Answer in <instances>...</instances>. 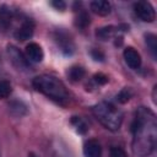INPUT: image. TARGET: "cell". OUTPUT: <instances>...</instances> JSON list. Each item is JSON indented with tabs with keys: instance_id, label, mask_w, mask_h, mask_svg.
I'll use <instances>...</instances> for the list:
<instances>
[{
	"instance_id": "cb8c5ba5",
	"label": "cell",
	"mask_w": 157,
	"mask_h": 157,
	"mask_svg": "<svg viewBox=\"0 0 157 157\" xmlns=\"http://www.w3.org/2000/svg\"><path fill=\"white\" fill-rule=\"evenodd\" d=\"M92 56L94 58V60H103V59H104L103 53H102V52H99V50H97V49L92 50Z\"/></svg>"
},
{
	"instance_id": "603a6c76",
	"label": "cell",
	"mask_w": 157,
	"mask_h": 157,
	"mask_svg": "<svg viewBox=\"0 0 157 157\" xmlns=\"http://www.w3.org/2000/svg\"><path fill=\"white\" fill-rule=\"evenodd\" d=\"M52 6H54L56 10L63 11V10H65L66 4H65L64 1H61V0H59V1H52Z\"/></svg>"
},
{
	"instance_id": "8992f818",
	"label": "cell",
	"mask_w": 157,
	"mask_h": 157,
	"mask_svg": "<svg viewBox=\"0 0 157 157\" xmlns=\"http://www.w3.org/2000/svg\"><path fill=\"white\" fill-rule=\"evenodd\" d=\"M33 32H34V23H33V21L26 18L21 23V26L15 31L13 36L18 40H26V39H29L32 37Z\"/></svg>"
},
{
	"instance_id": "9c48e42d",
	"label": "cell",
	"mask_w": 157,
	"mask_h": 157,
	"mask_svg": "<svg viewBox=\"0 0 157 157\" xmlns=\"http://www.w3.org/2000/svg\"><path fill=\"white\" fill-rule=\"evenodd\" d=\"M55 42L58 44V47L60 48V50L65 54H72L74 53V43L70 39V37L65 33V32H56L55 33Z\"/></svg>"
},
{
	"instance_id": "7a4b0ae2",
	"label": "cell",
	"mask_w": 157,
	"mask_h": 157,
	"mask_svg": "<svg viewBox=\"0 0 157 157\" xmlns=\"http://www.w3.org/2000/svg\"><path fill=\"white\" fill-rule=\"evenodd\" d=\"M33 87L58 103H65L69 99V93L65 85L55 76L39 75L32 81Z\"/></svg>"
},
{
	"instance_id": "30bf717a",
	"label": "cell",
	"mask_w": 157,
	"mask_h": 157,
	"mask_svg": "<svg viewBox=\"0 0 157 157\" xmlns=\"http://www.w3.org/2000/svg\"><path fill=\"white\" fill-rule=\"evenodd\" d=\"M15 18V11L11 10L7 5H1L0 6V29L1 31H7L11 27L12 20Z\"/></svg>"
},
{
	"instance_id": "e0dca14e",
	"label": "cell",
	"mask_w": 157,
	"mask_h": 157,
	"mask_svg": "<svg viewBox=\"0 0 157 157\" xmlns=\"http://www.w3.org/2000/svg\"><path fill=\"white\" fill-rule=\"evenodd\" d=\"M71 124L75 126L76 131L80 132V134H85V132L87 131V129H88V128H87V124H86L80 117H72Z\"/></svg>"
},
{
	"instance_id": "ba28073f",
	"label": "cell",
	"mask_w": 157,
	"mask_h": 157,
	"mask_svg": "<svg viewBox=\"0 0 157 157\" xmlns=\"http://www.w3.org/2000/svg\"><path fill=\"white\" fill-rule=\"evenodd\" d=\"M123 56H124V60H125V63L128 64L129 67H131L134 70L140 69V66H141V56H140L139 52L135 50L132 47L125 48L124 53H123Z\"/></svg>"
},
{
	"instance_id": "484cf974",
	"label": "cell",
	"mask_w": 157,
	"mask_h": 157,
	"mask_svg": "<svg viewBox=\"0 0 157 157\" xmlns=\"http://www.w3.org/2000/svg\"><path fill=\"white\" fill-rule=\"evenodd\" d=\"M0 157H1V155H0Z\"/></svg>"
},
{
	"instance_id": "2e32d148",
	"label": "cell",
	"mask_w": 157,
	"mask_h": 157,
	"mask_svg": "<svg viewBox=\"0 0 157 157\" xmlns=\"http://www.w3.org/2000/svg\"><path fill=\"white\" fill-rule=\"evenodd\" d=\"M67 75H69L71 81H80L83 77V75H85V70L81 66H72L69 70Z\"/></svg>"
},
{
	"instance_id": "ac0fdd59",
	"label": "cell",
	"mask_w": 157,
	"mask_h": 157,
	"mask_svg": "<svg viewBox=\"0 0 157 157\" xmlns=\"http://www.w3.org/2000/svg\"><path fill=\"white\" fill-rule=\"evenodd\" d=\"M11 92H12V87H11L10 82L6 80L0 81V99L7 98L11 94Z\"/></svg>"
},
{
	"instance_id": "d4e9b609",
	"label": "cell",
	"mask_w": 157,
	"mask_h": 157,
	"mask_svg": "<svg viewBox=\"0 0 157 157\" xmlns=\"http://www.w3.org/2000/svg\"><path fill=\"white\" fill-rule=\"evenodd\" d=\"M28 157H37V156H36L34 153H29V155H28Z\"/></svg>"
},
{
	"instance_id": "4fadbf2b",
	"label": "cell",
	"mask_w": 157,
	"mask_h": 157,
	"mask_svg": "<svg viewBox=\"0 0 157 157\" xmlns=\"http://www.w3.org/2000/svg\"><path fill=\"white\" fill-rule=\"evenodd\" d=\"M118 29H119V28H117V27H114V26H105V27H102V28L97 29L96 36H97L99 39H102V40H107V39H109V38L114 37L115 33L118 32Z\"/></svg>"
},
{
	"instance_id": "7c38bea8",
	"label": "cell",
	"mask_w": 157,
	"mask_h": 157,
	"mask_svg": "<svg viewBox=\"0 0 157 157\" xmlns=\"http://www.w3.org/2000/svg\"><path fill=\"white\" fill-rule=\"evenodd\" d=\"M83 155L85 157H101L102 147L99 142L96 140H88L83 145Z\"/></svg>"
},
{
	"instance_id": "d6986e66",
	"label": "cell",
	"mask_w": 157,
	"mask_h": 157,
	"mask_svg": "<svg viewBox=\"0 0 157 157\" xmlns=\"http://www.w3.org/2000/svg\"><path fill=\"white\" fill-rule=\"evenodd\" d=\"M88 25H90V16L85 11H81L76 18V26L80 28H86Z\"/></svg>"
},
{
	"instance_id": "52a82bcc",
	"label": "cell",
	"mask_w": 157,
	"mask_h": 157,
	"mask_svg": "<svg viewBox=\"0 0 157 157\" xmlns=\"http://www.w3.org/2000/svg\"><path fill=\"white\" fill-rule=\"evenodd\" d=\"M25 55H26L27 60L31 63H40L44 58V53H43L42 47L34 42L27 44L26 50H25Z\"/></svg>"
},
{
	"instance_id": "5b68a950",
	"label": "cell",
	"mask_w": 157,
	"mask_h": 157,
	"mask_svg": "<svg viewBox=\"0 0 157 157\" xmlns=\"http://www.w3.org/2000/svg\"><path fill=\"white\" fill-rule=\"evenodd\" d=\"M7 55L10 58V61L12 63V65L16 69H18V70H26V69H28L29 61L27 60L26 55L20 52L18 48H16L13 45H9L7 47Z\"/></svg>"
},
{
	"instance_id": "ffe728a7",
	"label": "cell",
	"mask_w": 157,
	"mask_h": 157,
	"mask_svg": "<svg viewBox=\"0 0 157 157\" xmlns=\"http://www.w3.org/2000/svg\"><path fill=\"white\" fill-rule=\"evenodd\" d=\"M131 97H132V91H131L130 88H128V87L123 88V90L117 94V99H118V102H120V103H126Z\"/></svg>"
},
{
	"instance_id": "44dd1931",
	"label": "cell",
	"mask_w": 157,
	"mask_h": 157,
	"mask_svg": "<svg viewBox=\"0 0 157 157\" xmlns=\"http://www.w3.org/2000/svg\"><path fill=\"white\" fill-rule=\"evenodd\" d=\"M109 157H126V153H125V151H124L121 147L114 146V147L110 148Z\"/></svg>"
},
{
	"instance_id": "9a60e30c",
	"label": "cell",
	"mask_w": 157,
	"mask_h": 157,
	"mask_svg": "<svg viewBox=\"0 0 157 157\" xmlns=\"http://www.w3.org/2000/svg\"><path fill=\"white\" fill-rule=\"evenodd\" d=\"M9 108H10V110H11V113L13 114V115H17V117H21V115H23V114H26V112H27V109H26V105L23 104V103H21V102H12L10 105H9Z\"/></svg>"
},
{
	"instance_id": "6da1fadb",
	"label": "cell",
	"mask_w": 157,
	"mask_h": 157,
	"mask_svg": "<svg viewBox=\"0 0 157 157\" xmlns=\"http://www.w3.org/2000/svg\"><path fill=\"white\" fill-rule=\"evenodd\" d=\"M132 151L137 157L150 156L157 141V119L155 113L146 107H139L131 124Z\"/></svg>"
},
{
	"instance_id": "8fae6325",
	"label": "cell",
	"mask_w": 157,
	"mask_h": 157,
	"mask_svg": "<svg viewBox=\"0 0 157 157\" xmlns=\"http://www.w3.org/2000/svg\"><path fill=\"white\" fill-rule=\"evenodd\" d=\"M90 6H91V10L99 16H107L110 13V10H112L110 2L105 0H94L90 4Z\"/></svg>"
},
{
	"instance_id": "7402d4cb",
	"label": "cell",
	"mask_w": 157,
	"mask_h": 157,
	"mask_svg": "<svg viewBox=\"0 0 157 157\" xmlns=\"http://www.w3.org/2000/svg\"><path fill=\"white\" fill-rule=\"evenodd\" d=\"M93 81L97 83V85H104L108 82V76H105L104 74H96L93 76Z\"/></svg>"
},
{
	"instance_id": "3957f363",
	"label": "cell",
	"mask_w": 157,
	"mask_h": 157,
	"mask_svg": "<svg viewBox=\"0 0 157 157\" xmlns=\"http://www.w3.org/2000/svg\"><path fill=\"white\" fill-rule=\"evenodd\" d=\"M96 119L108 130L117 131L120 129L123 123V113L112 102H99L92 108Z\"/></svg>"
},
{
	"instance_id": "277c9868",
	"label": "cell",
	"mask_w": 157,
	"mask_h": 157,
	"mask_svg": "<svg viewBox=\"0 0 157 157\" xmlns=\"http://www.w3.org/2000/svg\"><path fill=\"white\" fill-rule=\"evenodd\" d=\"M135 15L144 22H153L156 18V12L151 2L148 1H137L134 4Z\"/></svg>"
},
{
	"instance_id": "5bb4252c",
	"label": "cell",
	"mask_w": 157,
	"mask_h": 157,
	"mask_svg": "<svg viewBox=\"0 0 157 157\" xmlns=\"http://www.w3.org/2000/svg\"><path fill=\"white\" fill-rule=\"evenodd\" d=\"M146 44H147L153 59H156L157 58V37L152 33L146 34Z\"/></svg>"
}]
</instances>
